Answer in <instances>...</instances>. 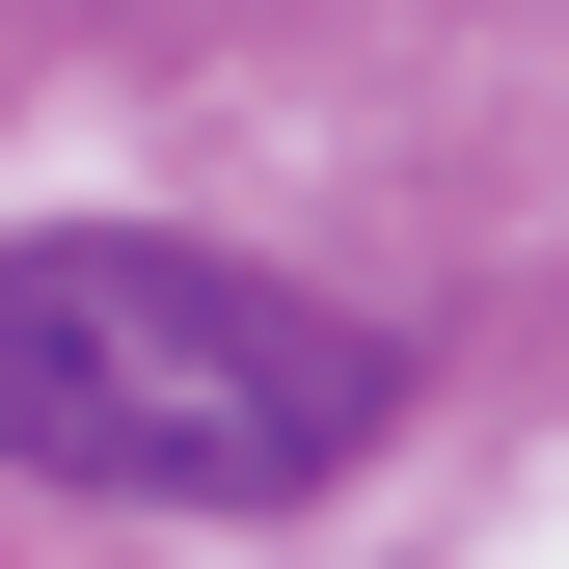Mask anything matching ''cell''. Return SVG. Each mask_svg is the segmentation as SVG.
<instances>
[{"label":"cell","instance_id":"obj_1","mask_svg":"<svg viewBox=\"0 0 569 569\" xmlns=\"http://www.w3.org/2000/svg\"><path fill=\"white\" fill-rule=\"evenodd\" d=\"M380 326L271 299L218 244H136V218H54L0 244V461L28 488H109V516H299V488L380 461Z\"/></svg>","mask_w":569,"mask_h":569}]
</instances>
